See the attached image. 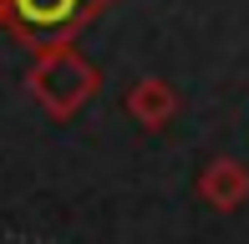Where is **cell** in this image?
I'll return each mask as SVG.
<instances>
[{
  "instance_id": "6da1fadb",
  "label": "cell",
  "mask_w": 249,
  "mask_h": 244,
  "mask_svg": "<svg viewBox=\"0 0 249 244\" xmlns=\"http://www.w3.org/2000/svg\"><path fill=\"white\" fill-rule=\"evenodd\" d=\"M107 10V0H0V31L31 46V56L71 46L87 26Z\"/></svg>"
},
{
  "instance_id": "277c9868",
  "label": "cell",
  "mask_w": 249,
  "mask_h": 244,
  "mask_svg": "<svg viewBox=\"0 0 249 244\" xmlns=\"http://www.w3.org/2000/svg\"><path fill=\"white\" fill-rule=\"evenodd\" d=\"M127 117L138 122V127H148V132H163L168 122L178 117V92L163 82V76H142V82H132V92H127Z\"/></svg>"
},
{
  "instance_id": "3957f363",
  "label": "cell",
  "mask_w": 249,
  "mask_h": 244,
  "mask_svg": "<svg viewBox=\"0 0 249 244\" xmlns=\"http://www.w3.org/2000/svg\"><path fill=\"white\" fill-rule=\"evenodd\" d=\"M198 198L219 214H234V209L249 204V168L239 158H209L198 173Z\"/></svg>"
},
{
  "instance_id": "7a4b0ae2",
  "label": "cell",
  "mask_w": 249,
  "mask_h": 244,
  "mask_svg": "<svg viewBox=\"0 0 249 244\" xmlns=\"http://www.w3.org/2000/svg\"><path fill=\"white\" fill-rule=\"evenodd\" d=\"M26 87H31V97L41 102V112H46V117L71 122V117L97 97L102 76H97V66L87 61L76 46H56V51H41V56H31Z\"/></svg>"
}]
</instances>
